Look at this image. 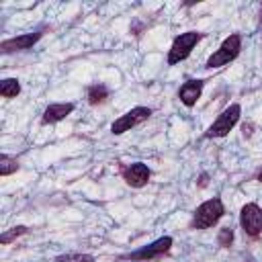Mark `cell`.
I'll return each instance as SVG.
<instances>
[{
    "label": "cell",
    "mask_w": 262,
    "mask_h": 262,
    "mask_svg": "<svg viewBox=\"0 0 262 262\" xmlns=\"http://www.w3.org/2000/svg\"><path fill=\"white\" fill-rule=\"evenodd\" d=\"M74 111L72 102H63V104H49L43 113V123H57L61 119H66L70 113Z\"/></svg>",
    "instance_id": "obj_11"
},
{
    "label": "cell",
    "mask_w": 262,
    "mask_h": 262,
    "mask_svg": "<svg viewBox=\"0 0 262 262\" xmlns=\"http://www.w3.org/2000/svg\"><path fill=\"white\" fill-rule=\"evenodd\" d=\"M201 92H203V80H188L180 86L178 96L184 106H194L196 100L201 98Z\"/></svg>",
    "instance_id": "obj_10"
},
{
    "label": "cell",
    "mask_w": 262,
    "mask_h": 262,
    "mask_svg": "<svg viewBox=\"0 0 262 262\" xmlns=\"http://www.w3.org/2000/svg\"><path fill=\"white\" fill-rule=\"evenodd\" d=\"M41 31L37 33H27V35H20V37H14V39H6L0 43V51L2 53H12V51H23V49H29L33 47L39 39H41Z\"/></svg>",
    "instance_id": "obj_8"
},
{
    "label": "cell",
    "mask_w": 262,
    "mask_h": 262,
    "mask_svg": "<svg viewBox=\"0 0 262 262\" xmlns=\"http://www.w3.org/2000/svg\"><path fill=\"white\" fill-rule=\"evenodd\" d=\"M18 92H20V84H18L16 78H4V80L0 82V94H2V96L12 98V96H16Z\"/></svg>",
    "instance_id": "obj_13"
},
{
    "label": "cell",
    "mask_w": 262,
    "mask_h": 262,
    "mask_svg": "<svg viewBox=\"0 0 262 262\" xmlns=\"http://www.w3.org/2000/svg\"><path fill=\"white\" fill-rule=\"evenodd\" d=\"M231 242H233V231H231V227H223V229L219 231V246L227 248Z\"/></svg>",
    "instance_id": "obj_17"
},
{
    "label": "cell",
    "mask_w": 262,
    "mask_h": 262,
    "mask_svg": "<svg viewBox=\"0 0 262 262\" xmlns=\"http://www.w3.org/2000/svg\"><path fill=\"white\" fill-rule=\"evenodd\" d=\"M242 49V37L239 35H229L227 39H223L221 47L207 59V68H221L225 63H229L231 59L237 57Z\"/></svg>",
    "instance_id": "obj_3"
},
{
    "label": "cell",
    "mask_w": 262,
    "mask_h": 262,
    "mask_svg": "<svg viewBox=\"0 0 262 262\" xmlns=\"http://www.w3.org/2000/svg\"><path fill=\"white\" fill-rule=\"evenodd\" d=\"M239 223H242L244 233H248V235L262 233V209L256 203L244 205L242 213H239Z\"/></svg>",
    "instance_id": "obj_6"
},
{
    "label": "cell",
    "mask_w": 262,
    "mask_h": 262,
    "mask_svg": "<svg viewBox=\"0 0 262 262\" xmlns=\"http://www.w3.org/2000/svg\"><path fill=\"white\" fill-rule=\"evenodd\" d=\"M23 233H27V227H25V225H16V227H12L10 231H4V233L0 235V242H2V244H10L14 237H18V235H23Z\"/></svg>",
    "instance_id": "obj_16"
},
{
    "label": "cell",
    "mask_w": 262,
    "mask_h": 262,
    "mask_svg": "<svg viewBox=\"0 0 262 262\" xmlns=\"http://www.w3.org/2000/svg\"><path fill=\"white\" fill-rule=\"evenodd\" d=\"M223 213H225V207H223L221 199L213 196V199H209L196 207L194 217H192V227L194 229H207V227L215 225L223 217Z\"/></svg>",
    "instance_id": "obj_1"
},
{
    "label": "cell",
    "mask_w": 262,
    "mask_h": 262,
    "mask_svg": "<svg viewBox=\"0 0 262 262\" xmlns=\"http://www.w3.org/2000/svg\"><path fill=\"white\" fill-rule=\"evenodd\" d=\"M123 178L127 180L129 186L139 188V186L147 184V180H149V168L143 162H135V164H131V166H127L123 170Z\"/></svg>",
    "instance_id": "obj_9"
},
{
    "label": "cell",
    "mask_w": 262,
    "mask_h": 262,
    "mask_svg": "<svg viewBox=\"0 0 262 262\" xmlns=\"http://www.w3.org/2000/svg\"><path fill=\"white\" fill-rule=\"evenodd\" d=\"M106 96H108V88L104 84H92L88 88V102L90 104H100L106 100Z\"/></svg>",
    "instance_id": "obj_12"
},
{
    "label": "cell",
    "mask_w": 262,
    "mask_h": 262,
    "mask_svg": "<svg viewBox=\"0 0 262 262\" xmlns=\"http://www.w3.org/2000/svg\"><path fill=\"white\" fill-rule=\"evenodd\" d=\"M170 246H172V237L164 235V237L156 239L154 244L143 246V248H139V250H135V252H131V254H127L125 258H129V260H149V258H156V256L168 252Z\"/></svg>",
    "instance_id": "obj_7"
},
{
    "label": "cell",
    "mask_w": 262,
    "mask_h": 262,
    "mask_svg": "<svg viewBox=\"0 0 262 262\" xmlns=\"http://www.w3.org/2000/svg\"><path fill=\"white\" fill-rule=\"evenodd\" d=\"M258 180H262V170H260V174H258Z\"/></svg>",
    "instance_id": "obj_18"
},
{
    "label": "cell",
    "mask_w": 262,
    "mask_h": 262,
    "mask_svg": "<svg viewBox=\"0 0 262 262\" xmlns=\"http://www.w3.org/2000/svg\"><path fill=\"white\" fill-rule=\"evenodd\" d=\"M149 115H151V108H147V106H135V108L127 111L125 115H121V117L111 125V131H113L115 135H121V133H125V131H131V129L137 127L139 123L147 121Z\"/></svg>",
    "instance_id": "obj_5"
},
{
    "label": "cell",
    "mask_w": 262,
    "mask_h": 262,
    "mask_svg": "<svg viewBox=\"0 0 262 262\" xmlns=\"http://www.w3.org/2000/svg\"><path fill=\"white\" fill-rule=\"evenodd\" d=\"M16 168H18L16 160L8 158L6 154H2V156H0V174H2V176H8V174L16 172Z\"/></svg>",
    "instance_id": "obj_14"
},
{
    "label": "cell",
    "mask_w": 262,
    "mask_h": 262,
    "mask_svg": "<svg viewBox=\"0 0 262 262\" xmlns=\"http://www.w3.org/2000/svg\"><path fill=\"white\" fill-rule=\"evenodd\" d=\"M199 41H201V33H196V31H186V33L178 35V37L174 39L172 47H170L168 63H170V66H174V63H178V61L186 59V57L190 55L192 47H194Z\"/></svg>",
    "instance_id": "obj_2"
},
{
    "label": "cell",
    "mask_w": 262,
    "mask_h": 262,
    "mask_svg": "<svg viewBox=\"0 0 262 262\" xmlns=\"http://www.w3.org/2000/svg\"><path fill=\"white\" fill-rule=\"evenodd\" d=\"M239 113H242V106L239 104H231V106H227L215 121H213V125L207 129V137H225L231 129H233V125L237 123V119H239Z\"/></svg>",
    "instance_id": "obj_4"
},
{
    "label": "cell",
    "mask_w": 262,
    "mask_h": 262,
    "mask_svg": "<svg viewBox=\"0 0 262 262\" xmlns=\"http://www.w3.org/2000/svg\"><path fill=\"white\" fill-rule=\"evenodd\" d=\"M55 262H94V256H90V254H61L55 258Z\"/></svg>",
    "instance_id": "obj_15"
}]
</instances>
